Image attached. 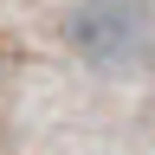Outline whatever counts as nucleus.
<instances>
[{
  "instance_id": "1",
  "label": "nucleus",
  "mask_w": 155,
  "mask_h": 155,
  "mask_svg": "<svg viewBox=\"0 0 155 155\" xmlns=\"http://www.w3.org/2000/svg\"><path fill=\"white\" fill-rule=\"evenodd\" d=\"M65 39L91 71H136L155 52V13L142 0H78Z\"/></svg>"
}]
</instances>
